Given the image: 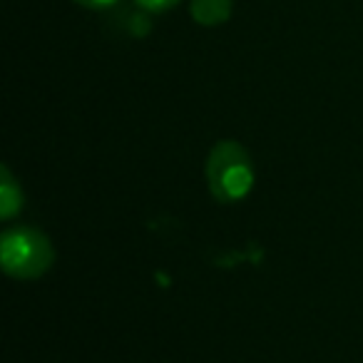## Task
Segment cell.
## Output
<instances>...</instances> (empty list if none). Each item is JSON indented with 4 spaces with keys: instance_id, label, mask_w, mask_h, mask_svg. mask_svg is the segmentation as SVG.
<instances>
[{
    "instance_id": "3957f363",
    "label": "cell",
    "mask_w": 363,
    "mask_h": 363,
    "mask_svg": "<svg viewBox=\"0 0 363 363\" xmlns=\"http://www.w3.org/2000/svg\"><path fill=\"white\" fill-rule=\"evenodd\" d=\"M110 26L117 28V30L127 38H147L152 30V18L145 8L120 6L110 16Z\"/></svg>"
},
{
    "instance_id": "5b68a950",
    "label": "cell",
    "mask_w": 363,
    "mask_h": 363,
    "mask_svg": "<svg viewBox=\"0 0 363 363\" xmlns=\"http://www.w3.org/2000/svg\"><path fill=\"white\" fill-rule=\"evenodd\" d=\"M23 207V192L18 187V182L13 179L11 169L3 167L0 169V217L13 219Z\"/></svg>"
},
{
    "instance_id": "7a4b0ae2",
    "label": "cell",
    "mask_w": 363,
    "mask_h": 363,
    "mask_svg": "<svg viewBox=\"0 0 363 363\" xmlns=\"http://www.w3.org/2000/svg\"><path fill=\"white\" fill-rule=\"evenodd\" d=\"M3 272L13 279H38L52 267L55 249L50 239L33 227H13L0 239Z\"/></svg>"
},
{
    "instance_id": "8992f818",
    "label": "cell",
    "mask_w": 363,
    "mask_h": 363,
    "mask_svg": "<svg viewBox=\"0 0 363 363\" xmlns=\"http://www.w3.org/2000/svg\"><path fill=\"white\" fill-rule=\"evenodd\" d=\"M135 3L145 8L147 13H167L174 6H179V0H135Z\"/></svg>"
},
{
    "instance_id": "6da1fadb",
    "label": "cell",
    "mask_w": 363,
    "mask_h": 363,
    "mask_svg": "<svg viewBox=\"0 0 363 363\" xmlns=\"http://www.w3.org/2000/svg\"><path fill=\"white\" fill-rule=\"evenodd\" d=\"M207 182L212 194L224 204L244 199L254 187V167L239 142H217L207 160Z\"/></svg>"
},
{
    "instance_id": "52a82bcc",
    "label": "cell",
    "mask_w": 363,
    "mask_h": 363,
    "mask_svg": "<svg viewBox=\"0 0 363 363\" xmlns=\"http://www.w3.org/2000/svg\"><path fill=\"white\" fill-rule=\"evenodd\" d=\"M75 3L87 11H107V8H115L120 0H75Z\"/></svg>"
},
{
    "instance_id": "277c9868",
    "label": "cell",
    "mask_w": 363,
    "mask_h": 363,
    "mask_svg": "<svg viewBox=\"0 0 363 363\" xmlns=\"http://www.w3.org/2000/svg\"><path fill=\"white\" fill-rule=\"evenodd\" d=\"M189 11H192V18L199 26L214 28L232 18L234 0H192Z\"/></svg>"
}]
</instances>
